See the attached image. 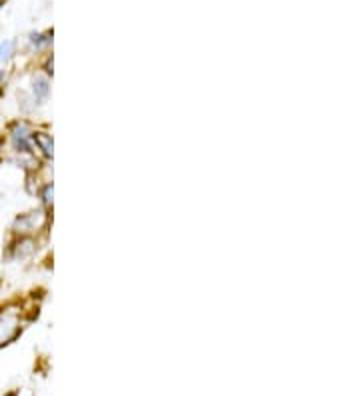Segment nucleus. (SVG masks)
I'll return each mask as SVG.
<instances>
[{
	"instance_id": "9d476101",
	"label": "nucleus",
	"mask_w": 360,
	"mask_h": 396,
	"mask_svg": "<svg viewBox=\"0 0 360 396\" xmlns=\"http://www.w3.org/2000/svg\"><path fill=\"white\" fill-rule=\"evenodd\" d=\"M4 76H6V74H4V71H0V85H2V80H4Z\"/></svg>"
},
{
	"instance_id": "6e6552de",
	"label": "nucleus",
	"mask_w": 360,
	"mask_h": 396,
	"mask_svg": "<svg viewBox=\"0 0 360 396\" xmlns=\"http://www.w3.org/2000/svg\"><path fill=\"white\" fill-rule=\"evenodd\" d=\"M52 32H46V34H40V32H32L30 34V44L32 46H36V48H43V46H48V44L52 43Z\"/></svg>"
},
{
	"instance_id": "f03ea898",
	"label": "nucleus",
	"mask_w": 360,
	"mask_h": 396,
	"mask_svg": "<svg viewBox=\"0 0 360 396\" xmlns=\"http://www.w3.org/2000/svg\"><path fill=\"white\" fill-rule=\"evenodd\" d=\"M18 337V330H16V321L10 314H0V349L4 344H8L10 340H15Z\"/></svg>"
},
{
	"instance_id": "7ed1b4c3",
	"label": "nucleus",
	"mask_w": 360,
	"mask_h": 396,
	"mask_svg": "<svg viewBox=\"0 0 360 396\" xmlns=\"http://www.w3.org/2000/svg\"><path fill=\"white\" fill-rule=\"evenodd\" d=\"M30 142H34L36 147L40 148L43 152H45L46 159H50L52 156V136L50 134H46V132H30Z\"/></svg>"
},
{
	"instance_id": "423d86ee",
	"label": "nucleus",
	"mask_w": 360,
	"mask_h": 396,
	"mask_svg": "<svg viewBox=\"0 0 360 396\" xmlns=\"http://www.w3.org/2000/svg\"><path fill=\"white\" fill-rule=\"evenodd\" d=\"M34 252V242L30 238H22L16 247H13V258L15 261H22Z\"/></svg>"
},
{
	"instance_id": "f257e3e1",
	"label": "nucleus",
	"mask_w": 360,
	"mask_h": 396,
	"mask_svg": "<svg viewBox=\"0 0 360 396\" xmlns=\"http://www.w3.org/2000/svg\"><path fill=\"white\" fill-rule=\"evenodd\" d=\"M10 145L15 148L18 154H30L32 152V145H30V131L29 126L24 124V122H15L13 126H10Z\"/></svg>"
},
{
	"instance_id": "39448f33",
	"label": "nucleus",
	"mask_w": 360,
	"mask_h": 396,
	"mask_svg": "<svg viewBox=\"0 0 360 396\" xmlns=\"http://www.w3.org/2000/svg\"><path fill=\"white\" fill-rule=\"evenodd\" d=\"M48 94H50V85H48V80H46L45 76H36L34 82H32V98H34V104L46 101Z\"/></svg>"
},
{
	"instance_id": "0eeeda50",
	"label": "nucleus",
	"mask_w": 360,
	"mask_h": 396,
	"mask_svg": "<svg viewBox=\"0 0 360 396\" xmlns=\"http://www.w3.org/2000/svg\"><path fill=\"white\" fill-rule=\"evenodd\" d=\"M15 41H2V43H0V60H2V62H8V60L15 57Z\"/></svg>"
},
{
	"instance_id": "1a4fd4ad",
	"label": "nucleus",
	"mask_w": 360,
	"mask_h": 396,
	"mask_svg": "<svg viewBox=\"0 0 360 396\" xmlns=\"http://www.w3.org/2000/svg\"><path fill=\"white\" fill-rule=\"evenodd\" d=\"M52 194H54V189H52V184H46L45 191H43V203L46 206L52 205Z\"/></svg>"
},
{
	"instance_id": "9b49d317",
	"label": "nucleus",
	"mask_w": 360,
	"mask_h": 396,
	"mask_svg": "<svg viewBox=\"0 0 360 396\" xmlns=\"http://www.w3.org/2000/svg\"><path fill=\"white\" fill-rule=\"evenodd\" d=\"M2 145H4V140H2V138H0V150H2Z\"/></svg>"
},
{
	"instance_id": "20e7f679",
	"label": "nucleus",
	"mask_w": 360,
	"mask_h": 396,
	"mask_svg": "<svg viewBox=\"0 0 360 396\" xmlns=\"http://www.w3.org/2000/svg\"><path fill=\"white\" fill-rule=\"evenodd\" d=\"M40 214L43 212H29V214H20V217H16L15 219V230L18 233H27V230H32L34 226H36V222L40 219Z\"/></svg>"
},
{
	"instance_id": "f8f14e48",
	"label": "nucleus",
	"mask_w": 360,
	"mask_h": 396,
	"mask_svg": "<svg viewBox=\"0 0 360 396\" xmlns=\"http://www.w3.org/2000/svg\"><path fill=\"white\" fill-rule=\"evenodd\" d=\"M4 396H16V393H8V395H4Z\"/></svg>"
}]
</instances>
